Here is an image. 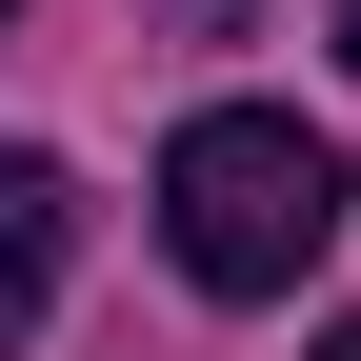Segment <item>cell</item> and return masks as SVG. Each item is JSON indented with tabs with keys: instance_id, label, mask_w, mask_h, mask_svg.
<instances>
[{
	"instance_id": "obj_1",
	"label": "cell",
	"mask_w": 361,
	"mask_h": 361,
	"mask_svg": "<svg viewBox=\"0 0 361 361\" xmlns=\"http://www.w3.org/2000/svg\"><path fill=\"white\" fill-rule=\"evenodd\" d=\"M341 141L322 121H281V101H201L161 141V241H180V281L201 301H301L322 281V241H341Z\"/></svg>"
},
{
	"instance_id": "obj_2",
	"label": "cell",
	"mask_w": 361,
	"mask_h": 361,
	"mask_svg": "<svg viewBox=\"0 0 361 361\" xmlns=\"http://www.w3.org/2000/svg\"><path fill=\"white\" fill-rule=\"evenodd\" d=\"M61 261H80L61 161H40V141H0V341H40V322H61Z\"/></svg>"
},
{
	"instance_id": "obj_3",
	"label": "cell",
	"mask_w": 361,
	"mask_h": 361,
	"mask_svg": "<svg viewBox=\"0 0 361 361\" xmlns=\"http://www.w3.org/2000/svg\"><path fill=\"white\" fill-rule=\"evenodd\" d=\"M341 61H361V0H341Z\"/></svg>"
},
{
	"instance_id": "obj_4",
	"label": "cell",
	"mask_w": 361,
	"mask_h": 361,
	"mask_svg": "<svg viewBox=\"0 0 361 361\" xmlns=\"http://www.w3.org/2000/svg\"><path fill=\"white\" fill-rule=\"evenodd\" d=\"M322 361H361V322H341V341H322Z\"/></svg>"
},
{
	"instance_id": "obj_5",
	"label": "cell",
	"mask_w": 361,
	"mask_h": 361,
	"mask_svg": "<svg viewBox=\"0 0 361 361\" xmlns=\"http://www.w3.org/2000/svg\"><path fill=\"white\" fill-rule=\"evenodd\" d=\"M0 20H20V0H0Z\"/></svg>"
}]
</instances>
